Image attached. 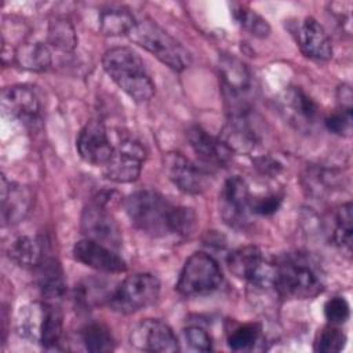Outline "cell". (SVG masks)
Listing matches in <instances>:
<instances>
[{
  "mask_svg": "<svg viewBox=\"0 0 353 353\" xmlns=\"http://www.w3.org/2000/svg\"><path fill=\"white\" fill-rule=\"evenodd\" d=\"M125 212L131 223L152 237L178 236L192 233L196 216L190 208L174 205L154 190H139L124 201Z\"/></svg>",
  "mask_w": 353,
  "mask_h": 353,
  "instance_id": "6da1fadb",
  "label": "cell"
},
{
  "mask_svg": "<svg viewBox=\"0 0 353 353\" xmlns=\"http://www.w3.org/2000/svg\"><path fill=\"white\" fill-rule=\"evenodd\" d=\"M276 263V288L280 296L312 299L323 292L325 277L323 268L307 252H288Z\"/></svg>",
  "mask_w": 353,
  "mask_h": 353,
  "instance_id": "7a4b0ae2",
  "label": "cell"
},
{
  "mask_svg": "<svg viewBox=\"0 0 353 353\" xmlns=\"http://www.w3.org/2000/svg\"><path fill=\"white\" fill-rule=\"evenodd\" d=\"M102 66L108 76L135 102H148L154 95V84L134 50L128 47L109 48L102 57Z\"/></svg>",
  "mask_w": 353,
  "mask_h": 353,
  "instance_id": "3957f363",
  "label": "cell"
},
{
  "mask_svg": "<svg viewBox=\"0 0 353 353\" xmlns=\"http://www.w3.org/2000/svg\"><path fill=\"white\" fill-rule=\"evenodd\" d=\"M131 41L149 51L172 70L181 72L192 62L190 52L154 21H137L128 33Z\"/></svg>",
  "mask_w": 353,
  "mask_h": 353,
  "instance_id": "277c9868",
  "label": "cell"
},
{
  "mask_svg": "<svg viewBox=\"0 0 353 353\" xmlns=\"http://www.w3.org/2000/svg\"><path fill=\"white\" fill-rule=\"evenodd\" d=\"M223 276L218 262L205 252L192 254L179 274L176 291L185 296L207 295L218 290Z\"/></svg>",
  "mask_w": 353,
  "mask_h": 353,
  "instance_id": "5b68a950",
  "label": "cell"
},
{
  "mask_svg": "<svg viewBox=\"0 0 353 353\" xmlns=\"http://www.w3.org/2000/svg\"><path fill=\"white\" fill-rule=\"evenodd\" d=\"M226 263L229 270L236 277L248 281L251 288H276V263L268 259L258 247L245 245L232 251Z\"/></svg>",
  "mask_w": 353,
  "mask_h": 353,
  "instance_id": "8992f818",
  "label": "cell"
},
{
  "mask_svg": "<svg viewBox=\"0 0 353 353\" xmlns=\"http://www.w3.org/2000/svg\"><path fill=\"white\" fill-rule=\"evenodd\" d=\"M160 294V281L150 273L128 276L110 295L109 305L113 310L130 314L154 303Z\"/></svg>",
  "mask_w": 353,
  "mask_h": 353,
  "instance_id": "52a82bcc",
  "label": "cell"
},
{
  "mask_svg": "<svg viewBox=\"0 0 353 353\" xmlns=\"http://www.w3.org/2000/svg\"><path fill=\"white\" fill-rule=\"evenodd\" d=\"M145 160V148L132 138H124L113 148L109 160L102 165L103 174L117 183L134 182L141 175Z\"/></svg>",
  "mask_w": 353,
  "mask_h": 353,
  "instance_id": "ba28073f",
  "label": "cell"
},
{
  "mask_svg": "<svg viewBox=\"0 0 353 353\" xmlns=\"http://www.w3.org/2000/svg\"><path fill=\"white\" fill-rule=\"evenodd\" d=\"M223 97L230 105V113L247 112L245 97L251 90V73L245 63L233 55L223 54L218 62Z\"/></svg>",
  "mask_w": 353,
  "mask_h": 353,
  "instance_id": "9c48e42d",
  "label": "cell"
},
{
  "mask_svg": "<svg viewBox=\"0 0 353 353\" xmlns=\"http://www.w3.org/2000/svg\"><path fill=\"white\" fill-rule=\"evenodd\" d=\"M80 229L85 239L94 240L113 250H119L121 247L123 236L117 222L105 205L97 201L83 210Z\"/></svg>",
  "mask_w": 353,
  "mask_h": 353,
  "instance_id": "30bf717a",
  "label": "cell"
},
{
  "mask_svg": "<svg viewBox=\"0 0 353 353\" xmlns=\"http://www.w3.org/2000/svg\"><path fill=\"white\" fill-rule=\"evenodd\" d=\"M250 188L239 175L226 179L219 196V212L222 219L233 228H243L248 222L250 208Z\"/></svg>",
  "mask_w": 353,
  "mask_h": 353,
  "instance_id": "8fae6325",
  "label": "cell"
},
{
  "mask_svg": "<svg viewBox=\"0 0 353 353\" xmlns=\"http://www.w3.org/2000/svg\"><path fill=\"white\" fill-rule=\"evenodd\" d=\"M168 179L183 193L200 194L208 188V172L178 152H170L163 159Z\"/></svg>",
  "mask_w": 353,
  "mask_h": 353,
  "instance_id": "7c38bea8",
  "label": "cell"
},
{
  "mask_svg": "<svg viewBox=\"0 0 353 353\" xmlns=\"http://www.w3.org/2000/svg\"><path fill=\"white\" fill-rule=\"evenodd\" d=\"M1 108L7 116L25 124H33L40 119L41 99L36 87L15 84L3 90Z\"/></svg>",
  "mask_w": 353,
  "mask_h": 353,
  "instance_id": "4fadbf2b",
  "label": "cell"
},
{
  "mask_svg": "<svg viewBox=\"0 0 353 353\" xmlns=\"http://www.w3.org/2000/svg\"><path fill=\"white\" fill-rule=\"evenodd\" d=\"M130 342L143 352L174 353L179 350V343L172 330L156 319H146L138 323L131 330Z\"/></svg>",
  "mask_w": 353,
  "mask_h": 353,
  "instance_id": "5bb4252c",
  "label": "cell"
},
{
  "mask_svg": "<svg viewBox=\"0 0 353 353\" xmlns=\"http://www.w3.org/2000/svg\"><path fill=\"white\" fill-rule=\"evenodd\" d=\"M219 139L232 153L250 154L261 143V135L251 123L247 112L230 113L219 134Z\"/></svg>",
  "mask_w": 353,
  "mask_h": 353,
  "instance_id": "9a60e30c",
  "label": "cell"
},
{
  "mask_svg": "<svg viewBox=\"0 0 353 353\" xmlns=\"http://www.w3.org/2000/svg\"><path fill=\"white\" fill-rule=\"evenodd\" d=\"M76 148L80 157L92 165H103L113 152L106 128L99 120H91L81 128Z\"/></svg>",
  "mask_w": 353,
  "mask_h": 353,
  "instance_id": "2e32d148",
  "label": "cell"
},
{
  "mask_svg": "<svg viewBox=\"0 0 353 353\" xmlns=\"http://www.w3.org/2000/svg\"><path fill=\"white\" fill-rule=\"evenodd\" d=\"M280 110L298 130H310L319 117L316 102L298 87H288L280 97Z\"/></svg>",
  "mask_w": 353,
  "mask_h": 353,
  "instance_id": "e0dca14e",
  "label": "cell"
},
{
  "mask_svg": "<svg viewBox=\"0 0 353 353\" xmlns=\"http://www.w3.org/2000/svg\"><path fill=\"white\" fill-rule=\"evenodd\" d=\"M73 256L85 266L105 273H121L127 269L124 259L113 248L90 239H83L74 244Z\"/></svg>",
  "mask_w": 353,
  "mask_h": 353,
  "instance_id": "ac0fdd59",
  "label": "cell"
},
{
  "mask_svg": "<svg viewBox=\"0 0 353 353\" xmlns=\"http://www.w3.org/2000/svg\"><path fill=\"white\" fill-rule=\"evenodd\" d=\"M33 205L30 188L8 182L1 176V222L3 226H12L25 219Z\"/></svg>",
  "mask_w": 353,
  "mask_h": 353,
  "instance_id": "d6986e66",
  "label": "cell"
},
{
  "mask_svg": "<svg viewBox=\"0 0 353 353\" xmlns=\"http://www.w3.org/2000/svg\"><path fill=\"white\" fill-rule=\"evenodd\" d=\"M298 46L312 59L328 61L332 57V44L325 29L314 19L305 18L298 29Z\"/></svg>",
  "mask_w": 353,
  "mask_h": 353,
  "instance_id": "ffe728a7",
  "label": "cell"
},
{
  "mask_svg": "<svg viewBox=\"0 0 353 353\" xmlns=\"http://www.w3.org/2000/svg\"><path fill=\"white\" fill-rule=\"evenodd\" d=\"M188 139L193 152L207 165L223 167L232 157V152L219 138L210 135L199 125L189 128Z\"/></svg>",
  "mask_w": 353,
  "mask_h": 353,
  "instance_id": "44dd1931",
  "label": "cell"
},
{
  "mask_svg": "<svg viewBox=\"0 0 353 353\" xmlns=\"http://www.w3.org/2000/svg\"><path fill=\"white\" fill-rule=\"evenodd\" d=\"M36 284L50 303H57L66 292V281L61 263L55 258L44 256L43 261L34 268Z\"/></svg>",
  "mask_w": 353,
  "mask_h": 353,
  "instance_id": "7402d4cb",
  "label": "cell"
},
{
  "mask_svg": "<svg viewBox=\"0 0 353 353\" xmlns=\"http://www.w3.org/2000/svg\"><path fill=\"white\" fill-rule=\"evenodd\" d=\"M135 22L132 12L123 6L105 7L98 15V29L105 36L128 34Z\"/></svg>",
  "mask_w": 353,
  "mask_h": 353,
  "instance_id": "603a6c76",
  "label": "cell"
},
{
  "mask_svg": "<svg viewBox=\"0 0 353 353\" xmlns=\"http://www.w3.org/2000/svg\"><path fill=\"white\" fill-rule=\"evenodd\" d=\"M7 254L18 266L34 269L44 258V248L37 237L19 236L10 244Z\"/></svg>",
  "mask_w": 353,
  "mask_h": 353,
  "instance_id": "cb8c5ba5",
  "label": "cell"
},
{
  "mask_svg": "<svg viewBox=\"0 0 353 353\" xmlns=\"http://www.w3.org/2000/svg\"><path fill=\"white\" fill-rule=\"evenodd\" d=\"M14 61L22 69L30 72H44L51 66V52L40 41L23 43L14 51Z\"/></svg>",
  "mask_w": 353,
  "mask_h": 353,
  "instance_id": "d4e9b609",
  "label": "cell"
},
{
  "mask_svg": "<svg viewBox=\"0 0 353 353\" xmlns=\"http://www.w3.org/2000/svg\"><path fill=\"white\" fill-rule=\"evenodd\" d=\"M44 312L46 303H30L21 307L17 317V332L30 342L40 343Z\"/></svg>",
  "mask_w": 353,
  "mask_h": 353,
  "instance_id": "484cf974",
  "label": "cell"
},
{
  "mask_svg": "<svg viewBox=\"0 0 353 353\" xmlns=\"http://www.w3.org/2000/svg\"><path fill=\"white\" fill-rule=\"evenodd\" d=\"M47 40L52 48L62 52L73 51L77 44V36L73 25L62 17H57L50 21Z\"/></svg>",
  "mask_w": 353,
  "mask_h": 353,
  "instance_id": "4316f807",
  "label": "cell"
},
{
  "mask_svg": "<svg viewBox=\"0 0 353 353\" xmlns=\"http://www.w3.org/2000/svg\"><path fill=\"white\" fill-rule=\"evenodd\" d=\"M63 330V317L62 312L57 306V303L46 302V312H44V320L41 325V335H40V343L46 349L55 347L59 343V339L62 336Z\"/></svg>",
  "mask_w": 353,
  "mask_h": 353,
  "instance_id": "83f0119b",
  "label": "cell"
},
{
  "mask_svg": "<svg viewBox=\"0 0 353 353\" xmlns=\"http://www.w3.org/2000/svg\"><path fill=\"white\" fill-rule=\"evenodd\" d=\"M84 347L92 353H103L114 349V339L110 331L101 323H91L81 331Z\"/></svg>",
  "mask_w": 353,
  "mask_h": 353,
  "instance_id": "f1b7e54d",
  "label": "cell"
},
{
  "mask_svg": "<svg viewBox=\"0 0 353 353\" xmlns=\"http://www.w3.org/2000/svg\"><path fill=\"white\" fill-rule=\"evenodd\" d=\"M335 229L332 233V240L335 245L342 250L350 251L352 237H353V205L352 203L342 204L336 212Z\"/></svg>",
  "mask_w": 353,
  "mask_h": 353,
  "instance_id": "f546056e",
  "label": "cell"
},
{
  "mask_svg": "<svg viewBox=\"0 0 353 353\" xmlns=\"http://www.w3.org/2000/svg\"><path fill=\"white\" fill-rule=\"evenodd\" d=\"M233 18L236 22L248 33L255 37H268L270 33V26L265 18H262L258 12L248 8L247 6H237L233 8Z\"/></svg>",
  "mask_w": 353,
  "mask_h": 353,
  "instance_id": "4dcf8cb0",
  "label": "cell"
},
{
  "mask_svg": "<svg viewBox=\"0 0 353 353\" xmlns=\"http://www.w3.org/2000/svg\"><path fill=\"white\" fill-rule=\"evenodd\" d=\"M261 325L256 323L243 324L234 328L228 336V345L234 352H245L254 349L261 338Z\"/></svg>",
  "mask_w": 353,
  "mask_h": 353,
  "instance_id": "1f68e13d",
  "label": "cell"
},
{
  "mask_svg": "<svg viewBox=\"0 0 353 353\" xmlns=\"http://www.w3.org/2000/svg\"><path fill=\"white\" fill-rule=\"evenodd\" d=\"M346 335L336 325H327L319 331L314 339V350L323 353H336L345 347Z\"/></svg>",
  "mask_w": 353,
  "mask_h": 353,
  "instance_id": "d6a6232c",
  "label": "cell"
},
{
  "mask_svg": "<svg viewBox=\"0 0 353 353\" xmlns=\"http://www.w3.org/2000/svg\"><path fill=\"white\" fill-rule=\"evenodd\" d=\"M324 316L332 325H339L347 321L350 307L343 296H332L324 305Z\"/></svg>",
  "mask_w": 353,
  "mask_h": 353,
  "instance_id": "836d02e7",
  "label": "cell"
},
{
  "mask_svg": "<svg viewBox=\"0 0 353 353\" xmlns=\"http://www.w3.org/2000/svg\"><path fill=\"white\" fill-rule=\"evenodd\" d=\"M325 127L332 134L341 135V137H349L352 132V123H353V114L352 109H343L334 112L325 119Z\"/></svg>",
  "mask_w": 353,
  "mask_h": 353,
  "instance_id": "e575fe53",
  "label": "cell"
},
{
  "mask_svg": "<svg viewBox=\"0 0 353 353\" xmlns=\"http://www.w3.org/2000/svg\"><path fill=\"white\" fill-rule=\"evenodd\" d=\"M281 201H283V196H280L277 193L251 196L250 208H251L252 214L269 216V215H273L274 212H277V210L281 205Z\"/></svg>",
  "mask_w": 353,
  "mask_h": 353,
  "instance_id": "d590c367",
  "label": "cell"
},
{
  "mask_svg": "<svg viewBox=\"0 0 353 353\" xmlns=\"http://www.w3.org/2000/svg\"><path fill=\"white\" fill-rule=\"evenodd\" d=\"M185 338L189 342V345L194 349V350H200V352H210L212 349V343H211V338L207 334V331H204L200 327H189L185 330Z\"/></svg>",
  "mask_w": 353,
  "mask_h": 353,
  "instance_id": "8d00e7d4",
  "label": "cell"
},
{
  "mask_svg": "<svg viewBox=\"0 0 353 353\" xmlns=\"http://www.w3.org/2000/svg\"><path fill=\"white\" fill-rule=\"evenodd\" d=\"M254 163H255V167H256L262 174L274 175V174H277V172L281 171V164H280L277 160H274V159H272V157H269V156L256 157V159L254 160Z\"/></svg>",
  "mask_w": 353,
  "mask_h": 353,
  "instance_id": "74e56055",
  "label": "cell"
},
{
  "mask_svg": "<svg viewBox=\"0 0 353 353\" xmlns=\"http://www.w3.org/2000/svg\"><path fill=\"white\" fill-rule=\"evenodd\" d=\"M338 99L341 103V108L343 109H352V99H353V94H352V88L349 84H342L338 88Z\"/></svg>",
  "mask_w": 353,
  "mask_h": 353,
  "instance_id": "f35d334b",
  "label": "cell"
}]
</instances>
